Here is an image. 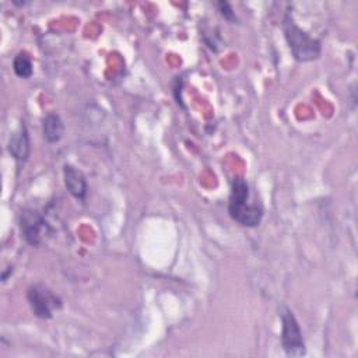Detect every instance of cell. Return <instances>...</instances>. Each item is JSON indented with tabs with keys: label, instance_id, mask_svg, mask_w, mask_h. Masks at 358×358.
Returning <instances> with one entry per match:
<instances>
[{
	"label": "cell",
	"instance_id": "6da1fadb",
	"mask_svg": "<svg viewBox=\"0 0 358 358\" xmlns=\"http://www.w3.org/2000/svg\"><path fill=\"white\" fill-rule=\"evenodd\" d=\"M229 217L243 227H257L263 218V207L259 201H250L249 185L243 178H234L229 201Z\"/></svg>",
	"mask_w": 358,
	"mask_h": 358
},
{
	"label": "cell",
	"instance_id": "ba28073f",
	"mask_svg": "<svg viewBox=\"0 0 358 358\" xmlns=\"http://www.w3.org/2000/svg\"><path fill=\"white\" fill-rule=\"evenodd\" d=\"M42 133L48 143H57L64 134V123L57 113H48L42 120Z\"/></svg>",
	"mask_w": 358,
	"mask_h": 358
},
{
	"label": "cell",
	"instance_id": "52a82bcc",
	"mask_svg": "<svg viewBox=\"0 0 358 358\" xmlns=\"http://www.w3.org/2000/svg\"><path fill=\"white\" fill-rule=\"evenodd\" d=\"M63 175H64V186L67 192L77 200H84L88 190L87 179L84 173L80 169L74 168L73 165H64Z\"/></svg>",
	"mask_w": 358,
	"mask_h": 358
},
{
	"label": "cell",
	"instance_id": "9c48e42d",
	"mask_svg": "<svg viewBox=\"0 0 358 358\" xmlns=\"http://www.w3.org/2000/svg\"><path fill=\"white\" fill-rule=\"evenodd\" d=\"M13 70L21 78H29L34 71L32 60L25 52H20L13 60Z\"/></svg>",
	"mask_w": 358,
	"mask_h": 358
},
{
	"label": "cell",
	"instance_id": "5b68a950",
	"mask_svg": "<svg viewBox=\"0 0 358 358\" xmlns=\"http://www.w3.org/2000/svg\"><path fill=\"white\" fill-rule=\"evenodd\" d=\"M20 231L25 242L31 246L41 245L48 232V224L42 214L34 208H24L20 214Z\"/></svg>",
	"mask_w": 358,
	"mask_h": 358
},
{
	"label": "cell",
	"instance_id": "3957f363",
	"mask_svg": "<svg viewBox=\"0 0 358 358\" xmlns=\"http://www.w3.org/2000/svg\"><path fill=\"white\" fill-rule=\"evenodd\" d=\"M281 345L288 357H302L306 354L302 330L294 313L288 308H282L281 313Z\"/></svg>",
	"mask_w": 358,
	"mask_h": 358
},
{
	"label": "cell",
	"instance_id": "30bf717a",
	"mask_svg": "<svg viewBox=\"0 0 358 358\" xmlns=\"http://www.w3.org/2000/svg\"><path fill=\"white\" fill-rule=\"evenodd\" d=\"M217 6H218V8H220V13L224 15V18H227L228 21H234L235 14H234V10H232V7L229 6V3H227V1H220V3H217Z\"/></svg>",
	"mask_w": 358,
	"mask_h": 358
},
{
	"label": "cell",
	"instance_id": "8992f818",
	"mask_svg": "<svg viewBox=\"0 0 358 358\" xmlns=\"http://www.w3.org/2000/svg\"><path fill=\"white\" fill-rule=\"evenodd\" d=\"M29 151H31L29 134H28L27 126L22 122L20 129L14 131L8 140V152L18 164H24L29 157Z\"/></svg>",
	"mask_w": 358,
	"mask_h": 358
},
{
	"label": "cell",
	"instance_id": "277c9868",
	"mask_svg": "<svg viewBox=\"0 0 358 358\" xmlns=\"http://www.w3.org/2000/svg\"><path fill=\"white\" fill-rule=\"evenodd\" d=\"M27 299L35 316L50 319L53 312L62 308V299L43 284H34L27 291Z\"/></svg>",
	"mask_w": 358,
	"mask_h": 358
},
{
	"label": "cell",
	"instance_id": "7a4b0ae2",
	"mask_svg": "<svg viewBox=\"0 0 358 358\" xmlns=\"http://www.w3.org/2000/svg\"><path fill=\"white\" fill-rule=\"evenodd\" d=\"M284 36L291 49V53L298 62H310L316 60L320 56L322 45L320 41L312 38L302 28H299L294 20L287 15L282 21Z\"/></svg>",
	"mask_w": 358,
	"mask_h": 358
}]
</instances>
